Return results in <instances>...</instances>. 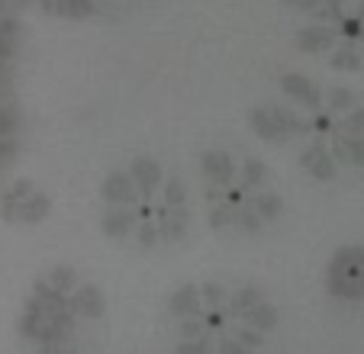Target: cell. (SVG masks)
<instances>
[{"label": "cell", "mask_w": 364, "mask_h": 354, "mask_svg": "<svg viewBox=\"0 0 364 354\" xmlns=\"http://www.w3.org/2000/svg\"><path fill=\"white\" fill-rule=\"evenodd\" d=\"M48 7L55 10V14H65L71 16V20H84V16H90V0H55V4H48Z\"/></svg>", "instance_id": "cell-12"}, {"label": "cell", "mask_w": 364, "mask_h": 354, "mask_svg": "<svg viewBox=\"0 0 364 354\" xmlns=\"http://www.w3.org/2000/svg\"><path fill=\"white\" fill-rule=\"evenodd\" d=\"M332 65H336V68H358L361 62H358L351 52H342V55H336V62H332Z\"/></svg>", "instance_id": "cell-21"}, {"label": "cell", "mask_w": 364, "mask_h": 354, "mask_svg": "<svg viewBox=\"0 0 364 354\" xmlns=\"http://www.w3.org/2000/svg\"><path fill=\"white\" fill-rule=\"evenodd\" d=\"M329 290L342 300H364V248L345 245L329 261Z\"/></svg>", "instance_id": "cell-1"}, {"label": "cell", "mask_w": 364, "mask_h": 354, "mask_svg": "<svg viewBox=\"0 0 364 354\" xmlns=\"http://www.w3.org/2000/svg\"><path fill=\"white\" fill-rule=\"evenodd\" d=\"M100 193L107 203H117V206L136 203V181H132V174H110L103 181Z\"/></svg>", "instance_id": "cell-3"}, {"label": "cell", "mask_w": 364, "mask_h": 354, "mask_svg": "<svg viewBox=\"0 0 364 354\" xmlns=\"http://www.w3.org/2000/svg\"><path fill=\"white\" fill-rule=\"evenodd\" d=\"M245 316H248V322H252V326H258V328H271V326H274V309L264 306V303H262V306H252Z\"/></svg>", "instance_id": "cell-14"}, {"label": "cell", "mask_w": 364, "mask_h": 354, "mask_svg": "<svg viewBox=\"0 0 364 354\" xmlns=\"http://www.w3.org/2000/svg\"><path fill=\"white\" fill-rule=\"evenodd\" d=\"M255 213H258V216L274 219L277 213H281V200H277L274 193H262V197L255 200Z\"/></svg>", "instance_id": "cell-15"}, {"label": "cell", "mask_w": 364, "mask_h": 354, "mask_svg": "<svg viewBox=\"0 0 364 354\" xmlns=\"http://www.w3.org/2000/svg\"><path fill=\"white\" fill-rule=\"evenodd\" d=\"M338 149H342V155L348 158L351 164H364V139L361 136H355V132H351V136H345Z\"/></svg>", "instance_id": "cell-13"}, {"label": "cell", "mask_w": 364, "mask_h": 354, "mask_svg": "<svg viewBox=\"0 0 364 354\" xmlns=\"http://www.w3.org/2000/svg\"><path fill=\"white\" fill-rule=\"evenodd\" d=\"M132 181L139 184V191L142 193H151L155 191V184H159V177H161V171H159V164L155 161H149V158H136L132 161Z\"/></svg>", "instance_id": "cell-8"}, {"label": "cell", "mask_w": 364, "mask_h": 354, "mask_svg": "<svg viewBox=\"0 0 364 354\" xmlns=\"http://www.w3.org/2000/svg\"><path fill=\"white\" fill-rule=\"evenodd\" d=\"M155 235H159V232H151V225H145V232H142V245H151V242H155Z\"/></svg>", "instance_id": "cell-23"}, {"label": "cell", "mask_w": 364, "mask_h": 354, "mask_svg": "<svg viewBox=\"0 0 364 354\" xmlns=\"http://www.w3.org/2000/svg\"><path fill=\"white\" fill-rule=\"evenodd\" d=\"M52 284H55L58 290H68V286L75 284V271H71V267H58V271L52 274Z\"/></svg>", "instance_id": "cell-17"}, {"label": "cell", "mask_w": 364, "mask_h": 354, "mask_svg": "<svg viewBox=\"0 0 364 354\" xmlns=\"http://www.w3.org/2000/svg\"><path fill=\"white\" fill-rule=\"evenodd\" d=\"M171 309L181 316H193L200 309V300H197V290L193 286H184V290H178L171 296Z\"/></svg>", "instance_id": "cell-11"}, {"label": "cell", "mask_w": 364, "mask_h": 354, "mask_svg": "<svg viewBox=\"0 0 364 354\" xmlns=\"http://www.w3.org/2000/svg\"><path fill=\"white\" fill-rule=\"evenodd\" d=\"M252 129L262 139H268V142H281V139H287L290 132H296L300 126H296V119L290 113H284V109H255Z\"/></svg>", "instance_id": "cell-2"}, {"label": "cell", "mask_w": 364, "mask_h": 354, "mask_svg": "<svg viewBox=\"0 0 364 354\" xmlns=\"http://www.w3.org/2000/svg\"><path fill=\"white\" fill-rule=\"evenodd\" d=\"M351 100H355V94H351L348 87H336V90H332V107H351Z\"/></svg>", "instance_id": "cell-20"}, {"label": "cell", "mask_w": 364, "mask_h": 354, "mask_svg": "<svg viewBox=\"0 0 364 354\" xmlns=\"http://www.w3.org/2000/svg\"><path fill=\"white\" fill-rule=\"evenodd\" d=\"M71 309L77 316H87V319H97L103 313V296L97 286H77V293L71 296Z\"/></svg>", "instance_id": "cell-5"}, {"label": "cell", "mask_w": 364, "mask_h": 354, "mask_svg": "<svg viewBox=\"0 0 364 354\" xmlns=\"http://www.w3.org/2000/svg\"><path fill=\"white\" fill-rule=\"evenodd\" d=\"M348 129L355 132V136H364V109H358V113H351V119H348Z\"/></svg>", "instance_id": "cell-22"}, {"label": "cell", "mask_w": 364, "mask_h": 354, "mask_svg": "<svg viewBox=\"0 0 364 354\" xmlns=\"http://www.w3.org/2000/svg\"><path fill=\"white\" fill-rule=\"evenodd\" d=\"M132 229V213L129 210H113L103 216V232L107 235H123V232Z\"/></svg>", "instance_id": "cell-10"}, {"label": "cell", "mask_w": 364, "mask_h": 354, "mask_svg": "<svg viewBox=\"0 0 364 354\" xmlns=\"http://www.w3.org/2000/svg\"><path fill=\"white\" fill-rule=\"evenodd\" d=\"M264 177V164L262 161H248L245 164V184H258Z\"/></svg>", "instance_id": "cell-18"}, {"label": "cell", "mask_w": 364, "mask_h": 354, "mask_svg": "<svg viewBox=\"0 0 364 354\" xmlns=\"http://www.w3.org/2000/svg\"><path fill=\"white\" fill-rule=\"evenodd\" d=\"M287 4H294V7H303V10H313V7H316V0H287Z\"/></svg>", "instance_id": "cell-24"}, {"label": "cell", "mask_w": 364, "mask_h": 354, "mask_svg": "<svg viewBox=\"0 0 364 354\" xmlns=\"http://www.w3.org/2000/svg\"><path fill=\"white\" fill-rule=\"evenodd\" d=\"M46 210H48V200L46 197H33L29 200V206L23 210V219H29V222H33V219H42L46 216Z\"/></svg>", "instance_id": "cell-16"}, {"label": "cell", "mask_w": 364, "mask_h": 354, "mask_svg": "<svg viewBox=\"0 0 364 354\" xmlns=\"http://www.w3.org/2000/svg\"><path fill=\"white\" fill-rule=\"evenodd\" d=\"M181 203H184V187H181L178 181H171V184H168V206H171V210H178Z\"/></svg>", "instance_id": "cell-19"}, {"label": "cell", "mask_w": 364, "mask_h": 354, "mask_svg": "<svg viewBox=\"0 0 364 354\" xmlns=\"http://www.w3.org/2000/svg\"><path fill=\"white\" fill-rule=\"evenodd\" d=\"M303 168H306L313 177H319V181H329L332 171H336V164H332L329 151H326L323 145H313V149L303 155Z\"/></svg>", "instance_id": "cell-7"}, {"label": "cell", "mask_w": 364, "mask_h": 354, "mask_svg": "<svg viewBox=\"0 0 364 354\" xmlns=\"http://www.w3.org/2000/svg\"><path fill=\"white\" fill-rule=\"evenodd\" d=\"M203 174L213 184H229L232 181V158L226 151H206L203 155Z\"/></svg>", "instance_id": "cell-6"}, {"label": "cell", "mask_w": 364, "mask_h": 354, "mask_svg": "<svg viewBox=\"0 0 364 354\" xmlns=\"http://www.w3.org/2000/svg\"><path fill=\"white\" fill-rule=\"evenodd\" d=\"M281 87H284V94H290L300 103H309V107H316L319 103V87L313 81H306L303 75H284Z\"/></svg>", "instance_id": "cell-4"}, {"label": "cell", "mask_w": 364, "mask_h": 354, "mask_svg": "<svg viewBox=\"0 0 364 354\" xmlns=\"http://www.w3.org/2000/svg\"><path fill=\"white\" fill-rule=\"evenodd\" d=\"M296 45H300L303 52H323V48L332 45V33L326 26H309L296 36Z\"/></svg>", "instance_id": "cell-9"}]
</instances>
